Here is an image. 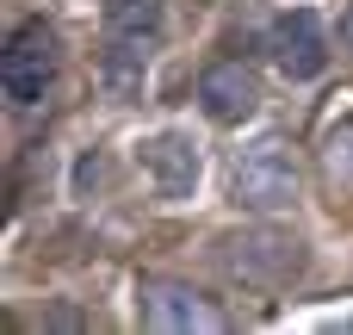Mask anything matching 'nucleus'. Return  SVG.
<instances>
[{
  "label": "nucleus",
  "mask_w": 353,
  "mask_h": 335,
  "mask_svg": "<svg viewBox=\"0 0 353 335\" xmlns=\"http://www.w3.org/2000/svg\"><path fill=\"white\" fill-rule=\"evenodd\" d=\"M341 50H347V56H353V6H347V12H341Z\"/></svg>",
  "instance_id": "10"
},
{
  "label": "nucleus",
  "mask_w": 353,
  "mask_h": 335,
  "mask_svg": "<svg viewBox=\"0 0 353 335\" xmlns=\"http://www.w3.org/2000/svg\"><path fill=\"white\" fill-rule=\"evenodd\" d=\"M161 44V6L155 0H105V50L130 68H143Z\"/></svg>",
  "instance_id": "7"
},
{
  "label": "nucleus",
  "mask_w": 353,
  "mask_h": 335,
  "mask_svg": "<svg viewBox=\"0 0 353 335\" xmlns=\"http://www.w3.org/2000/svg\"><path fill=\"white\" fill-rule=\"evenodd\" d=\"M137 317H143V329H155V335H217V329H230V317L199 286L161 280V274L137 286Z\"/></svg>",
  "instance_id": "3"
},
{
  "label": "nucleus",
  "mask_w": 353,
  "mask_h": 335,
  "mask_svg": "<svg viewBox=\"0 0 353 335\" xmlns=\"http://www.w3.org/2000/svg\"><path fill=\"white\" fill-rule=\"evenodd\" d=\"M230 193H236L242 211H261V218L292 211V205H298V155H292V143H285V137H261V143H248V149L236 155Z\"/></svg>",
  "instance_id": "1"
},
{
  "label": "nucleus",
  "mask_w": 353,
  "mask_h": 335,
  "mask_svg": "<svg viewBox=\"0 0 353 335\" xmlns=\"http://www.w3.org/2000/svg\"><path fill=\"white\" fill-rule=\"evenodd\" d=\"M199 106H205L211 124H248L261 112V75L242 56H217L199 75Z\"/></svg>",
  "instance_id": "5"
},
{
  "label": "nucleus",
  "mask_w": 353,
  "mask_h": 335,
  "mask_svg": "<svg viewBox=\"0 0 353 335\" xmlns=\"http://www.w3.org/2000/svg\"><path fill=\"white\" fill-rule=\"evenodd\" d=\"M50 87H56V31L43 19H25L0 50V93L12 112H31L50 99Z\"/></svg>",
  "instance_id": "2"
},
{
  "label": "nucleus",
  "mask_w": 353,
  "mask_h": 335,
  "mask_svg": "<svg viewBox=\"0 0 353 335\" xmlns=\"http://www.w3.org/2000/svg\"><path fill=\"white\" fill-rule=\"evenodd\" d=\"M223 267H230L242 286L273 292V286L298 280L304 242H298V236H279V230H248V236H230V242H223Z\"/></svg>",
  "instance_id": "4"
},
{
  "label": "nucleus",
  "mask_w": 353,
  "mask_h": 335,
  "mask_svg": "<svg viewBox=\"0 0 353 335\" xmlns=\"http://www.w3.org/2000/svg\"><path fill=\"white\" fill-rule=\"evenodd\" d=\"M137 162H143L149 186H155L161 199H186V193L199 186V143H186L180 131H161V137H149V143L137 149Z\"/></svg>",
  "instance_id": "8"
},
{
  "label": "nucleus",
  "mask_w": 353,
  "mask_h": 335,
  "mask_svg": "<svg viewBox=\"0 0 353 335\" xmlns=\"http://www.w3.org/2000/svg\"><path fill=\"white\" fill-rule=\"evenodd\" d=\"M316 174L335 199H353V112H341L316 143Z\"/></svg>",
  "instance_id": "9"
},
{
  "label": "nucleus",
  "mask_w": 353,
  "mask_h": 335,
  "mask_svg": "<svg viewBox=\"0 0 353 335\" xmlns=\"http://www.w3.org/2000/svg\"><path fill=\"white\" fill-rule=\"evenodd\" d=\"M267 62L285 75V81H316L329 68V37L316 25V12H285L273 31H267Z\"/></svg>",
  "instance_id": "6"
}]
</instances>
